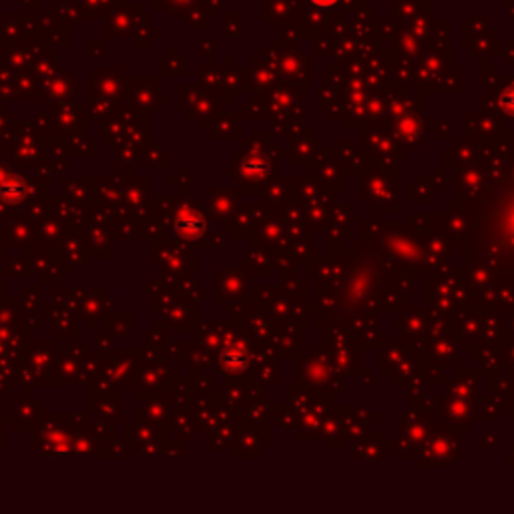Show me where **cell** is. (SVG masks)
Here are the masks:
<instances>
[{
    "instance_id": "obj_1",
    "label": "cell",
    "mask_w": 514,
    "mask_h": 514,
    "mask_svg": "<svg viewBox=\"0 0 514 514\" xmlns=\"http://www.w3.org/2000/svg\"><path fill=\"white\" fill-rule=\"evenodd\" d=\"M313 6H318V8H332V6H336L339 0H310Z\"/></svg>"
}]
</instances>
